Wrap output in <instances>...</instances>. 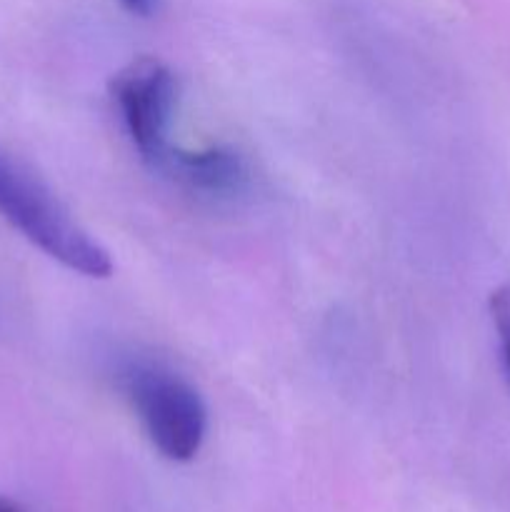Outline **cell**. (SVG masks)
<instances>
[{
  "instance_id": "1",
  "label": "cell",
  "mask_w": 510,
  "mask_h": 512,
  "mask_svg": "<svg viewBox=\"0 0 510 512\" xmlns=\"http://www.w3.org/2000/svg\"><path fill=\"white\" fill-rule=\"evenodd\" d=\"M0 218L25 240L85 278H108L113 258L73 218L58 195L28 168L0 150Z\"/></svg>"
},
{
  "instance_id": "2",
  "label": "cell",
  "mask_w": 510,
  "mask_h": 512,
  "mask_svg": "<svg viewBox=\"0 0 510 512\" xmlns=\"http://www.w3.org/2000/svg\"><path fill=\"white\" fill-rule=\"evenodd\" d=\"M120 388L148 440L165 460L188 463L200 453L208 410L183 375L153 360H130L120 370Z\"/></svg>"
},
{
  "instance_id": "3",
  "label": "cell",
  "mask_w": 510,
  "mask_h": 512,
  "mask_svg": "<svg viewBox=\"0 0 510 512\" xmlns=\"http://www.w3.org/2000/svg\"><path fill=\"white\" fill-rule=\"evenodd\" d=\"M110 95L123 118L125 133L140 158L160 168L170 153V128L178 108V78L158 58L130 60L110 80Z\"/></svg>"
},
{
  "instance_id": "4",
  "label": "cell",
  "mask_w": 510,
  "mask_h": 512,
  "mask_svg": "<svg viewBox=\"0 0 510 512\" xmlns=\"http://www.w3.org/2000/svg\"><path fill=\"white\" fill-rule=\"evenodd\" d=\"M158 170L168 173L185 188L208 195L243 193L250 180L248 163L230 145H208L195 150L173 145Z\"/></svg>"
},
{
  "instance_id": "5",
  "label": "cell",
  "mask_w": 510,
  "mask_h": 512,
  "mask_svg": "<svg viewBox=\"0 0 510 512\" xmlns=\"http://www.w3.org/2000/svg\"><path fill=\"white\" fill-rule=\"evenodd\" d=\"M490 318H493L495 333H498L505 378L510 383V285L493 290V295H490Z\"/></svg>"
},
{
  "instance_id": "6",
  "label": "cell",
  "mask_w": 510,
  "mask_h": 512,
  "mask_svg": "<svg viewBox=\"0 0 510 512\" xmlns=\"http://www.w3.org/2000/svg\"><path fill=\"white\" fill-rule=\"evenodd\" d=\"M130 15H138V18H150L155 10V0H118Z\"/></svg>"
},
{
  "instance_id": "7",
  "label": "cell",
  "mask_w": 510,
  "mask_h": 512,
  "mask_svg": "<svg viewBox=\"0 0 510 512\" xmlns=\"http://www.w3.org/2000/svg\"><path fill=\"white\" fill-rule=\"evenodd\" d=\"M0 512H23L18 508V505L13 503V500H5V498H0Z\"/></svg>"
}]
</instances>
